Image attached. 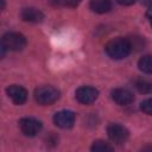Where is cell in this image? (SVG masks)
<instances>
[{
  "label": "cell",
  "mask_w": 152,
  "mask_h": 152,
  "mask_svg": "<svg viewBox=\"0 0 152 152\" xmlns=\"http://www.w3.org/2000/svg\"><path fill=\"white\" fill-rule=\"evenodd\" d=\"M104 49H106L107 55L110 58L122 59V58H126L129 55V52L132 50V44L127 38L116 37V38L109 40Z\"/></svg>",
  "instance_id": "6da1fadb"
},
{
  "label": "cell",
  "mask_w": 152,
  "mask_h": 152,
  "mask_svg": "<svg viewBox=\"0 0 152 152\" xmlns=\"http://www.w3.org/2000/svg\"><path fill=\"white\" fill-rule=\"evenodd\" d=\"M59 90L52 86H42L34 90V100L42 106L55 103L59 99Z\"/></svg>",
  "instance_id": "7a4b0ae2"
},
{
  "label": "cell",
  "mask_w": 152,
  "mask_h": 152,
  "mask_svg": "<svg viewBox=\"0 0 152 152\" xmlns=\"http://www.w3.org/2000/svg\"><path fill=\"white\" fill-rule=\"evenodd\" d=\"M2 45L11 51H20L26 45V38L18 32H7L2 36Z\"/></svg>",
  "instance_id": "3957f363"
},
{
  "label": "cell",
  "mask_w": 152,
  "mask_h": 152,
  "mask_svg": "<svg viewBox=\"0 0 152 152\" xmlns=\"http://www.w3.org/2000/svg\"><path fill=\"white\" fill-rule=\"evenodd\" d=\"M107 134L114 144H124L128 139V129L120 124H109L107 127Z\"/></svg>",
  "instance_id": "277c9868"
},
{
  "label": "cell",
  "mask_w": 152,
  "mask_h": 152,
  "mask_svg": "<svg viewBox=\"0 0 152 152\" xmlns=\"http://www.w3.org/2000/svg\"><path fill=\"white\" fill-rule=\"evenodd\" d=\"M20 131L26 137H34L42 129V122L34 118H23L19 121Z\"/></svg>",
  "instance_id": "5b68a950"
},
{
  "label": "cell",
  "mask_w": 152,
  "mask_h": 152,
  "mask_svg": "<svg viewBox=\"0 0 152 152\" xmlns=\"http://www.w3.org/2000/svg\"><path fill=\"white\" fill-rule=\"evenodd\" d=\"M75 95H76V100L80 103H82V104H90V103H93L97 99L99 91L94 87L83 86V87H80L76 90Z\"/></svg>",
  "instance_id": "8992f818"
},
{
  "label": "cell",
  "mask_w": 152,
  "mask_h": 152,
  "mask_svg": "<svg viewBox=\"0 0 152 152\" xmlns=\"http://www.w3.org/2000/svg\"><path fill=\"white\" fill-rule=\"evenodd\" d=\"M75 113L71 110H59L53 115V122L59 128H71L75 124Z\"/></svg>",
  "instance_id": "52a82bcc"
},
{
  "label": "cell",
  "mask_w": 152,
  "mask_h": 152,
  "mask_svg": "<svg viewBox=\"0 0 152 152\" xmlns=\"http://www.w3.org/2000/svg\"><path fill=\"white\" fill-rule=\"evenodd\" d=\"M6 93L8 97L13 101L15 104H23L27 100V91L25 88L18 84H12L6 89Z\"/></svg>",
  "instance_id": "ba28073f"
},
{
  "label": "cell",
  "mask_w": 152,
  "mask_h": 152,
  "mask_svg": "<svg viewBox=\"0 0 152 152\" xmlns=\"http://www.w3.org/2000/svg\"><path fill=\"white\" fill-rule=\"evenodd\" d=\"M112 99L113 101L119 106H127L134 101L133 94L124 88H116L112 91Z\"/></svg>",
  "instance_id": "9c48e42d"
},
{
  "label": "cell",
  "mask_w": 152,
  "mask_h": 152,
  "mask_svg": "<svg viewBox=\"0 0 152 152\" xmlns=\"http://www.w3.org/2000/svg\"><path fill=\"white\" fill-rule=\"evenodd\" d=\"M20 15L24 21H28V23H40L44 19V14L42 13V11H39L38 8H34V7L24 8L21 11Z\"/></svg>",
  "instance_id": "30bf717a"
},
{
  "label": "cell",
  "mask_w": 152,
  "mask_h": 152,
  "mask_svg": "<svg viewBox=\"0 0 152 152\" xmlns=\"http://www.w3.org/2000/svg\"><path fill=\"white\" fill-rule=\"evenodd\" d=\"M90 10L95 13H107L112 8V2L110 0H90Z\"/></svg>",
  "instance_id": "8fae6325"
},
{
  "label": "cell",
  "mask_w": 152,
  "mask_h": 152,
  "mask_svg": "<svg viewBox=\"0 0 152 152\" xmlns=\"http://www.w3.org/2000/svg\"><path fill=\"white\" fill-rule=\"evenodd\" d=\"M134 87L142 94L152 93V81L147 78H138L134 82Z\"/></svg>",
  "instance_id": "7c38bea8"
},
{
  "label": "cell",
  "mask_w": 152,
  "mask_h": 152,
  "mask_svg": "<svg viewBox=\"0 0 152 152\" xmlns=\"http://www.w3.org/2000/svg\"><path fill=\"white\" fill-rule=\"evenodd\" d=\"M138 66L142 72L152 75V55L142 56L138 62Z\"/></svg>",
  "instance_id": "4fadbf2b"
},
{
  "label": "cell",
  "mask_w": 152,
  "mask_h": 152,
  "mask_svg": "<svg viewBox=\"0 0 152 152\" xmlns=\"http://www.w3.org/2000/svg\"><path fill=\"white\" fill-rule=\"evenodd\" d=\"M90 150L94 151V152H109V151H113L114 147L112 145H109L108 142L103 141V140H96L91 145Z\"/></svg>",
  "instance_id": "5bb4252c"
},
{
  "label": "cell",
  "mask_w": 152,
  "mask_h": 152,
  "mask_svg": "<svg viewBox=\"0 0 152 152\" xmlns=\"http://www.w3.org/2000/svg\"><path fill=\"white\" fill-rule=\"evenodd\" d=\"M80 0H50L51 5L55 7H75Z\"/></svg>",
  "instance_id": "9a60e30c"
},
{
  "label": "cell",
  "mask_w": 152,
  "mask_h": 152,
  "mask_svg": "<svg viewBox=\"0 0 152 152\" xmlns=\"http://www.w3.org/2000/svg\"><path fill=\"white\" fill-rule=\"evenodd\" d=\"M140 109L147 114V115H152V97L151 99H146L140 103Z\"/></svg>",
  "instance_id": "2e32d148"
},
{
  "label": "cell",
  "mask_w": 152,
  "mask_h": 152,
  "mask_svg": "<svg viewBox=\"0 0 152 152\" xmlns=\"http://www.w3.org/2000/svg\"><path fill=\"white\" fill-rule=\"evenodd\" d=\"M116 1L124 6H129V5H133L135 2V0H116Z\"/></svg>",
  "instance_id": "e0dca14e"
},
{
  "label": "cell",
  "mask_w": 152,
  "mask_h": 152,
  "mask_svg": "<svg viewBox=\"0 0 152 152\" xmlns=\"http://www.w3.org/2000/svg\"><path fill=\"white\" fill-rule=\"evenodd\" d=\"M147 18H148V21H150V24H151V26H152V7L150 6L148 7V10H147Z\"/></svg>",
  "instance_id": "ac0fdd59"
},
{
  "label": "cell",
  "mask_w": 152,
  "mask_h": 152,
  "mask_svg": "<svg viewBox=\"0 0 152 152\" xmlns=\"http://www.w3.org/2000/svg\"><path fill=\"white\" fill-rule=\"evenodd\" d=\"M141 2H142L145 6H148V7L152 5V0H141Z\"/></svg>",
  "instance_id": "d6986e66"
},
{
  "label": "cell",
  "mask_w": 152,
  "mask_h": 152,
  "mask_svg": "<svg viewBox=\"0 0 152 152\" xmlns=\"http://www.w3.org/2000/svg\"><path fill=\"white\" fill-rule=\"evenodd\" d=\"M141 150H142V151H152V145H148V146H144Z\"/></svg>",
  "instance_id": "ffe728a7"
}]
</instances>
